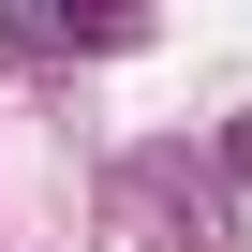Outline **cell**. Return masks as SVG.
<instances>
[{
  "instance_id": "6da1fadb",
  "label": "cell",
  "mask_w": 252,
  "mask_h": 252,
  "mask_svg": "<svg viewBox=\"0 0 252 252\" xmlns=\"http://www.w3.org/2000/svg\"><path fill=\"white\" fill-rule=\"evenodd\" d=\"M104 45H134V15H74V0L0 15V60H104Z\"/></svg>"
}]
</instances>
